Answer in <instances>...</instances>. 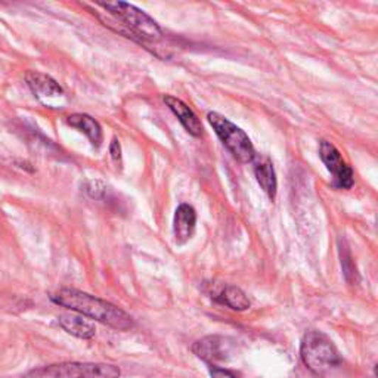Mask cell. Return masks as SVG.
Wrapping results in <instances>:
<instances>
[{
  "mask_svg": "<svg viewBox=\"0 0 378 378\" xmlns=\"http://www.w3.org/2000/svg\"><path fill=\"white\" fill-rule=\"evenodd\" d=\"M50 300L62 308L95 319L117 331H128L135 326L132 316L117 308L116 304L74 290V288H61L57 293L50 294Z\"/></svg>",
  "mask_w": 378,
  "mask_h": 378,
  "instance_id": "6da1fadb",
  "label": "cell"
},
{
  "mask_svg": "<svg viewBox=\"0 0 378 378\" xmlns=\"http://www.w3.org/2000/svg\"><path fill=\"white\" fill-rule=\"evenodd\" d=\"M98 5L110 12L123 27L128 28L126 38H138L140 42H155L163 35V30L150 15L130 4L99 2Z\"/></svg>",
  "mask_w": 378,
  "mask_h": 378,
  "instance_id": "7a4b0ae2",
  "label": "cell"
},
{
  "mask_svg": "<svg viewBox=\"0 0 378 378\" xmlns=\"http://www.w3.org/2000/svg\"><path fill=\"white\" fill-rule=\"evenodd\" d=\"M300 355L304 365L315 374H323L341 362L340 353L333 341L319 331H311L301 340Z\"/></svg>",
  "mask_w": 378,
  "mask_h": 378,
  "instance_id": "3957f363",
  "label": "cell"
},
{
  "mask_svg": "<svg viewBox=\"0 0 378 378\" xmlns=\"http://www.w3.org/2000/svg\"><path fill=\"white\" fill-rule=\"evenodd\" d=\"M207 120L223 145L238 161H241V163H251L255 160L257 152L255 150L253 142L250 140L248 135L241 128H238L237 124H233L219 113H209Z\"/></svg>",
  "mask_w": 378,
  "mask_h": 378,
  "instance_id": "277c9868",
  "label": "cell"
},
{
  "mask_svg": "<svg viewBox=\"0 0 378 378\" xmlns=\"http://www.w3.org/2000/svg\"><path fill=\"white\" fill-rule=\"evenodd\" d=\"M120 369L110 364L65 362L35 368L21 378H118Z\"/></svg>",
  "mask_w": 378,
  "mask_h": 378,
  "instance_id": "5b68a950",
  "label": "cell"
},
{
  "mask_svg": "<svg viewBox=\"0 0 378 378\" xmlns=\"http://www.w3.org/2000/svg\"><path fill=\"white\" fill-rule=\"evenodd\" d=\"M319 157L328 172L334 177V185L340 189H350L353 187V170L341 157L340 151L328 140H321Z\"/></svg>",
  "mask_w": 378,
  "mask_h": 378,
  "instance_id": "8992f818",
  "label": "cell"
},
{
  "mask_svg": "<svg viewBox=\"0 0 378 378\" xmlns=\"http://www.w3.org/2000/svg\"><path fill=\"white\" fill-rule=\"evenodd\" d=\"M26 80L34 96L45 106L61 108L65 102V92L57 80L50 76L39 73V71H28Z\"/></svg>",
  "mask_w": 378,
  "mask_h": 378,
  "instance_id": "52a82bcc",
  "label": "cell"
},
{
  "mask_svg": "<svg viewBox=\"0 0 378 378\" xmlns=\"http://www.w3.org/2000/svg\"><path fill=\"white\" fill-rule=\"evenodd\" d=\"M230 349V341L222 335H207L192 346V352L203 361L211 364V367H214L216 362L226 361Z\"/></svg>",
  "mask_w": 378,
  "mask_h": 378,
  "instance_id": "ba28073f",
  "label": "cell"
},
{
  "mask_svg": "<svg viewBox=\"0 0 378 378\" xmlns=\"http://www.w3.org/2000/svg\"><path fill=\"white\" fill-rule=\"evenodd\" d=\"M195 225H196L195 209L189 204L179 206L174 211V219H173L174 240L179 245L188 243L192 238L195 232Z\"/></svg>",
  "mask_w": 378,
  "mask_h": 378,
  "instance_id": "9c48e42d",
  "label": "cell"
},
{
  "mask_svg": "<svg viewBox=\"0 0 378 378\" xmlns=\"http://www.w3.org/2000/svg\"><path fill=\"white\" fill-rule=\"evenodd\" d=\"M165 102L170 108V111L177 117V120L182 123L185 130L189 135H192L195 138L203 135L201 121H200V118H198V116L192 111L191 106H188L182 99L170 96V95L165 96Z\"/></svg>",
  "mask_w": 378,
  "mask_h": 378,
  "instance_id": "30bf717a",
  "label": "cell"
},
{
  "mask_svg": "<svg viewBox=\"0 0 378 378\" xmlns=\"http://www.w3.org/2000/svg\"><path fill=\"white\" fill-rule=\"evenodd\" d=\"M251 163H253L255 166V174H256L259 185L266 192V195L271 198V200H275L277 191H278V181H277V173H275L271 158L257 154Z\"/></svg>",
  "mask_w": 378,
  "mask_h": 378,
  "instance_id": "8fae6325",
  "label": "cell"
},
{
  "mask_svg": "<svg viewBox=\"0 0 378 378\" xmlns=\"http://www.w3.org/2000/svg\"><path fill=\"white\" fill-rule=\"evenodd\" d=\"M60 326L71 335H74L77 338L89 340L95 337L96 328L91 321L84 319L83 315H73V313H65L58 318Z\"/></svg>",
  "mask_w": 378,
  "mask_h": 378,
  "instance_id": "7c38bea8",
  "label": "cell"
},
{
  "mask_svg": "<svg viewBox=\"0 0 378 378\" xmlns=\"http://www.w3.org/2000/svg\"><path fill=\"white\" fill-rule=\"evenodd\" d=\"M67 123L71 128L84 133L94 147L98 148L102 143V128L94 117L87 114H71L67 117Z\"/></svg>",
  "mask_w": 378,
  "mask_h": 378,
  "instance_id": "4fadbf2b",
  "label": "cell"
},
{
  "mask_svg": "<svg viewBox=\"0 0 378 378\" xmlns=\"http://www.w3.org/2000/svg\"><path fill=\"white\" fill-rule=\"evenodd\" d=\"M221 300L222 303L228 306V308L238 311V312L247 311L251 306L247 294L241 290L240 287H235V285H226L221 294Z\"/></svg>",
  "mask_w": 378,
  "mask_h": 378,
  "instance_id": "5bb4252c",
  "label": "cell"
},
{
  "mask_svg": "<svg viewBox=\"0 0 378 378\" xmlns=\"http://www.w3.org/2000/svg\"><path fill=\"white\" fill-rule=\"evenodd\" d=\"M340 256H341V266H343L346 279L350 284L357 282V271H356V266H355L352 253H350V250L348 245L340 247Z\"/></svg>",
  "mask_w": 378,
  "mask_h": 378,
  "instance_id": "9a60e30c",
  "label": "cell"
},
{
  "mask_svg": "<svg viewBox=\"0 0 378 378\" xmlns=\"http://www.w3.org/2000/svg\"><path fill=\"white\" fill-rule=\"evenodd\" d=\"M86 192L91 195L92 198H95V200H101V198H104V195L106 192V188H105V185L102 182L92 181V182L87 184Z\"/></svg>",
  "mask_w": 378,
  "mask_h": 378,
  "instance_id": "2e32d148",
  "label": "cell"
},
{
  "mask_svg": "<svg viewBox=\"0 0 378 378\" xmlns=\"http://www.w3.org/2000/svg\"><path fill=\"white\" fill-rule=\"evenodd\" d=\"M110 154H111V158H113L114 163L121 165V145L117 139H113V142H111Z\"/></svg>",
  "mask_w": 378,
  "mask_h": 378,
  "instance_id": "e0dca14e",
  "label": "cell"
},
{
  "mask_svg": "<svg viewBox=\"0 0 378 378\" xmlns=\"http://www.w3.org/2000/svg\"><path fill=\"white\" fill-rule=\"evenodd\" d=\"M211 378H237L235 374H232L228 369L219 368V367H211Z\"/></svg>",
  "mask_w": 378,
  "mask_h": 378,
  "instance_id": "ac0fdd59",
  "label": "cell"
}]
</instances>
